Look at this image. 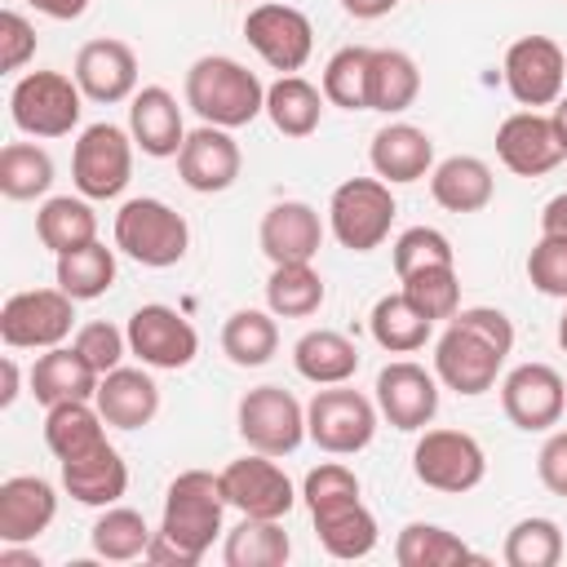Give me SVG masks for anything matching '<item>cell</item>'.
Masks as SVG:
<instances>
[{
  "instance_id": "6da1fadb",
  "label": "cell",
  "mask_w": 567,
  "mask_h": 567,
  "mask_svg": "<svg viewBox=\"0 0 567 567\" xmlns=\"http://www.w3.org/2000/svg\"><path fill=\"white\" fill-rule=\"evenodd\" d=\"M509 350H514V323L505 319V310L465 306L434 341V377L465 399L487 394Z\"/></svg>"
},
{
  "instance_id": "7a4b0ae2",
  "label": "cell",
  "mask_w": 567,
  "mask_h": 567,
  "mask_svg": "<svg viewBox=\"0 0 567 567\" xmlns=\"http://www.w3.org/2000/svg\"><path fill=\"white\" fill-rule=\"evenodd\" d=\"M221 514H226L221 478L208 470H182L164 492V518L159 532L151 536L146 558L164 567H195L208 554L213 536L221 532Z\"/></svg>"
},
{
  "instance_id": "3957f363",
  "label": "cell",
  "mask_w": 567,
  "mask_h": 567,
  "mask_svg": "<svg viewBox=\"0 0 567 567\" xmlns=\"http://www.w3.org/2000/svg\"><path fill=\"white\" fill-rule=\"evenodd\" d=\"M186 106L217 128H244L266 111V84L235 58L208 53L186 71Z\"/></svg>"
},
{
  "instance_id": "277c9868",
  "label": "cell",
  "mask_w": 567,
  "mask_h": 567,
  "mask_svg": "<svg viewBox=\"0 0 567 567\" xmlns=\"http://www.w3.org/2000/svg\"><path fill=\"white\" fill-rule=\"evenodd\" d=\"M115 248L124 257H133L137 266L164 270L186 257L190 226L173 204H164L155 195H137V199L120 204V213H115Z\"/></svg>"
},
{
  "instance_id": "5b68a950",
  "label": "cell",
  "mask_w": 567,
  "mask_h": 567,
  "mask_svg": "<svg viewBox=\"0 0 567 567\" xmlns=\"http://www.w3.org/2000/svg\"><path fill=\"white\" fill-rule=\"evenodd\" d=\"M394 213H399V204L390 195V182H381V177H350L328 199V226H332L337 244L350 252L381 248L394 226Z\"/></svg>"
},
{
  "instance_id": "8992f818",
  "label": "cell",
  "mask_w": 567,
  "mask_h": 567,
  "mask_svg": "<svg viewBox=\"0 0 567 567\" xmlns=\"http://www.w3.org/2000/svg\"><path fill=\"white\" fill-rule=\"evenodd\" d=\"M84 93L75 75L62 71H27L9 93V115L27 137H66L80 124Z\"/></svg>"
},
{
  "instance_id": "52a82bcc",
  "label": "cell",
  "mask_w": 567,
  "mask_h": 567,
  "mask_svg": "<svg viewBox=\"0 0 567 567\" xmlns=\"http://www.w3.org/2000/svg\"><path fill=\"white\" fill-rule=\"evenodd\" d=\"M75 297L62 288H27L0 306V341L9 350H53L71 337Z\"/></svg>"
},
{
  "instance_id": "ba28073f",
  "label": "cell",
  "mask_w": 567,
  "mask_h": 567,
  "mask_svg": "<svg viewBox=\"0 0 567 567\" xmlns=\"http://www.w3.org/2000/svg\"><path fill=\"white\" fill-rule=\"evenodd\" d=\"M377 403L359 390L346 385H328L306 403V434L315 439V447L332 452V456H354L372 443L377 434Z\"/></svg>"
},
{
  "instance_id": "9c48e42d",
  "label": "cell",
  "mask_w": 567,
  "mask_h": 567,
  "mask_svg": "<svg viewBox=\"0 0 567 567\" xmlns=\"http://www.w3.org/2000/svg\"><path fill=\"white\" fill-rule=\"evenodd\" d=\"M133 133L120 124H89L71 151V182L84 199H115L133 177Z\"/></svg>"
},
{
  "instance_id": "30bf717a",
  "label": "cell",
  "mask_w": 567,
  "mask_h": 567,
  "mask_svg": "<svg viewBox=\"0 0 567 567\" xmlns=\"http://www.w3.org/2000/svg\"><path fill=\"white\" fill-rule=\"evenodd\" d=\"M412 474L434 492L461 496L483 483L487 456H483L478 439L465 430H425L412 447Z\"/></svg>"
},
{
  "instance_id": "8fae6325",
  "label": "cell",
  "mask_w": 567,
  "mask_h": 567,
  "mask_svg": "<svg viewBox=\"0 0 567 567\" xmlns=\"http://www.w3.org/2000/svg\"><path fill=\"white\" fill-rule=\"evenodd\" d=\"M244 40L279 75H297L310 62V53H315V27H310V18L301 9H292V4H279V0H261V4L248 9Z\"/></svg>"
},
{
  "instance_id": "7c38bea8",
  "label": "cell",
  "mask_w": 567,
  "mask_h": 567,
  "mask_svg": "<svg viewBox=\"0 0 567 567\" xmlns=\"http://www.w3.org/2000/svg\"><path fill=\"white\" fill-rule=\"evenodd\" d=\"M239 439L252 452L288 456L306 439V408L284 385H257L239 399Z\"/></svg>"
},
{
  "instance_id": "4fadbf2b",
  "label": "cell",
  "mask_w": 567,
  "mask_h": 567,
  "mask_svg": "<svg viewBox=\"0 0 567 567\" xmlns=\"http://www.w3.org/2000/svg\"><path fill=\"white\" fill-rule=\"evenodd\" d=\"M505 89L518 106H554L567 84V53L549 35H523L505 49Z\"/></svg>"
},
{
  "instance_id": "5bb4252c",
  "label": "cell",
  "mask_w": 567,
  "mask_h": 567,
  "mask_svg": "<svg viewBox=\"0 0 567 567\" xmlns=\"http://www.w3.org/2000/svg\"><path fill=\"white\" fill-rule=\"evenodd\" d=\"M128 354H137L146 368H164L177 372L199 354V332L190 328L186 315H177L173 306H137L128 315Z\"/></svg>"
},
{
  "instance_id": "9a60e30c",
  "label": "cell",
  "mask_w": 567,
  "mask_h": 567,
  "mask_svg": "<svg viewBox=\"0 0 567 567\" xmlns=\"http://www.w3.org/2000/svg\"><path fill=\"white\" fill-rule=\"evenodd\" d=\"M217 478H221L226 505H235L244 518H284L297 505L292 478L266 452H252V456L230 461Z\"/></svg>"
},
{
  "instance_id": "2e32d148",
  "label": "cell",
  "mask_w": 567,
  "mask_h": 567,
  "mask_svg": "<svg viewBox=\"0 0 567 567\" xmlns=\"http://www.w3.org/2000/svg\"><path fill=\"white\" fill-rule=\"evenodd\" d=\"M501 408L505 416L527 430V434H540L549 425L563 421V408H567V381L558 377V368L549 363H518L505 381H501Z\"/></svg>"
},
{
  "instance_id": "e0dca14e",
  "label": "cell",
  "mask_w": 567,
  "mask_h": 567,
  "mask_svg": "<svg viewBox=\"0 0 567 567\" xmlns=\"http://www.w3.org/2000/svg\"><path fill=\"white\" fill-rule=\"evenodd\" d=\"M377 408L403 434L425 430L439 412V377L412 359H394L377 372Z\"/></svg>"
},
{
  "instance_id": "ac0fdd59",
  "label": "cell",
  "mask_w": 567,
  "mask_h": 567,
  "mask_svg": "<svg viewBox=\"0 0 567 567\" xmlns=\"http://www.w3.org/2000/svg\"><path fill=\"white\" fill-rule=\"evenodd\" d=\"M239 168H244L239 142L230 137V128H217V124H199L195 133H186L177 151V177L199 195L230 190Z\"/></svg>"
},
{
  "instance_id": "d6986e66",
  "label": "cell",
  "mask_w": 567,
  "mask_h": 567,
  "mask_svg": "<svg viewBox=\"0 0 567 567\" xmlns=\"http://www.w3.org/2000/svg\"><path fill=\"white\" fill-rule=\"evenodd\" d=\"M496 155L518 177H545L549 168H558L567 159L563 146H558V133H554V120L540 115V111L505 115L501 128H496Z\"/></svg>"
},
{
  "instance_id": "ffe728a7",
  "label": "cell",
  "mask_w": 567,
  "mask_h": 567,
  "mask_svg": "<svg viewBox=\"0 0 567 567\" xmlns=\"http://www.w3.org/2000/svg\"><path fill=\"white\" fill-rule=\"evenodd\" d=\"M71 75H75V84H80V93L89 102H106L111 106V102H124V97L137 93V53L124 40L102 35V40L80 44Z\"/></svg>"
},
{
  "instance_id": "44dd1931",
  "label": "cell",
  "mask_w": 567,
  "mask_h": 567,
  "mask_svg": "<svg viewBox=\"0 0 567 567\" xmlns=\"http://www.w3.org/2000/svg\"><path fill=\"white\" fill-rule=\"evenodd\" d=\"M58 514V492L40 474H13L0 483V545L35 540Z\"/></svg>"
},
{
  "instance_id": "7402d4cb",
  "label": "cell",
  "mask_w": 567,
  "mask_h": 567,
  "mask_svg": "<svg viewBox=\"0 0 567 567\" xmlns=\"http://www.w3.org/2000/svg\"><path fill=\"white\" fill-rule=\"evenodd\" d=\"M261 252L270 257V266H284V261H315L319 244H323V221L310 204L301 199H284V204H270L266 217H261Z\"/></svg>"
},
{
  "instance_id": "603a6c76",
  "label": "cell",
  "mask_w": 567,
  "mask_h": 567,
  "mask_svg": "<svg viewBox=\"0 0 567 567\" xmlns=\"http://www.w3.org/2000/svg\"><path fill=\"white\" fill-rule=\"evenodd\" d=\"M128 133L142 146V155L151 159H168L182 151L186 142V124H182V106L164 84H146L133 93L128 102Z\"/></svg>"
},
{
  "instance_id": "cb8c5ba5",
  "label": "cell",
  "mask_w": 567,
  "mask_h": 567,
  "mask_svg": "<svg viewBox=\"0 0 567 567\" xmlns=\"http://www.w3.org/2000/svg\"><path fill=\"white\" fill-rule=\"evenodd\" d=\"M97 412L106 425L115 430H142L155 421L159 412V385L142 372V368H111L102 381H97V394H93Z\"/></svg>"
},
{
  "instance_id": "d4e9b609",
  "label": "cell",
  "mask_w": 567,
  "mask_h": 567,
  "mask_svg": "<svg viewBox=\"0 0 567 567\" xmlns=\"http://www.w3.org/2000/svg\"><path fill=\"white\" fill-rule=\"evenodd\" d=\"M368 159H372L381 182H421L434 168V142H430L425 128H416L408 120H394V124L372 133Z\"/></svg>"
},
{
  "instance_id": "484cf974",
  "label": "cell",
  "mask_w": 567,
  "mask_h": 567,
  "mask_svg": "<svg viewBox=\"0 0 567 567\" xmlns=\"http://www.w3.org/2000/svg\"><path fill=\"white\" fill-rule=\"evenodd\" d=\"M62 465V487L80 501V505H93V509H106L115 505L124 492H128V465L124 456L102 443L84 456H71V461H58Z\"/></svg>"
},
{
  "instance_id": "4316f807",
  "label": "cell",
  "mask_w": 567,
  "mask_h": 567,
  "mask_svg": "<svg viewBox=\"0 0 567 567\" xmlns=\"http://www.w3.org/2000/svg\"><path fill=\"white\" fill-rule=\"evenodd\" d=\"M97 381H102V372L75 346H53L31 363V394L44 408L66 403V399H93Z\"/></svg>"
},
{
  "instance_id": "83f0119b",
  "label": "cell",
  "mask_w": 567,
  "mask_h": 567,
  "mask_svg": "<svg viewBox=\"0 0 567 567\" xmlns=\"http://www.w3.org/2000/svg\"><path fill=\"white\" fill-rule=\"evenodd\" d=\"M292 368L310 385H346L359 372V346L337 328H310L292 346Z\"/></svg>"
},
{
  "instance_id": "f1b7e54d",
  "label": "cell",
  "mask_w": 567,
  "mask_h": 567,
  "mask_svg": "<svg viewBox=\"0 0 567 567\" xmlns=\"http://www.w3.org/2000/svg\"><path fill=\"white\" fill-rule=\"evenodd\" d=\"M492 168L478 155H447L443 164L430 168V195L447 213H478L492 204Z\"/></svg>"
},
{
  "instance_id": "f546056e",
  "label": "cell",
  "mask_w": 567,
  "mask_h": 567,
  "mask_svg": "<svg viewBox=\"0 0 567 567\" xmlns=\"http://www.w3.org/2000/svg\"><path fill=\"white\" fill-rule=\"evenodd\" d=\"M102 425L106 421H102L93 399H66V403H53L44 412V443L58 461H71V456H84V452L106 443Z\"/></svg>"
},
{
  "instance_id": "4dcf8cb0",
  "label": "cell",
  "mask_w": 567,
  "mask_h": 567,
  "mask_svg": "<svg viewBox=\"0 0 567 567\" xmlns=\"http://www.w3.org/2000/svg\"><path fill=\"white\" fill-rule=\"evenodd\" d=\"M421 93V71L403 49H372L368 58V111L399 115L416 102Z\"/></svg>"
},
{
  "instance_id": "1f68e13d",
  "label": "cell",
  "mask_w": 567,
  "mask_h": 567,
  "mask_svg": "<svg viewBox=\"0 0 567 567\" xmlns=\"http://www.w3.org/2000/svg\"><path fill=\"white\" fill-rule=\"evenodd\" d=\"M323 89H315L310 80L301 75H279L270 89H266V115L270 124L284 133V137H310L319 128V115H323Z\"/></svg>"
},
{
  "instance_id": "d6a6232c",
  "label": "cell",
  "mask_w": 567,
  "mask_h": 567,
  "mask_svg": "<svg viewBox=\"0 0 567 567\" xmlns=\"http://www.w3.org/2000/svg\"><path fill=\"white\" fill-rule=\"evenodd\" d=\"M35 235L49 252H71L80 244H93L97 239V213L89 208V199H75V195H53L40 204L35 213Z\"/></svg>"
},
{
  "instance_id": "836d02e7",
  "label": "cell",
  "mask_w": 567,
  "mask_h": 567,
  "mask_svg": "<svg viewBox=\"0 0 567 567\" xmlns=\"http://www.w3.org/2000/svg\"><path fill=\"white\" fill-rule=\"evenodd\" d=\"M368 328H372V341H377L381 350H390V354H412V350H421V346L430 341L434 319H425L403 292H385V297L372 306Z\"/></svg>"
},
{
  "instance_id": "e575fe53",
  "label": "cell",
  "mask_w": 567,
  "mask_h": 567,
  "mask_svg": "<svg viewBox=\"0 0 567 567\" xmlns=\"http://www.w3.org/2000/svg\"><path fill=\"white\" fill-rule=\"evenodd\" d=\"M266 306L275 319H310L323 306V279L310 261H284L266 279Z\"/></svg>"
},
{
  "instance_id": "d590c367",
  "label": "cell",
  "mask_w": 567,
  "mask_h": 567,
  "mask_svg": "<svg viewBox=\"0 0 567 567\" xmlns=\"http://www.w3.org/2000/svg\"><path fill=\"white\" fill-rule=\"evenodd\" d=\"M315 536L332 558H368L377 549V518L363 501L315 514Z\"/></svg>"
},
{
  "instance_id": "8d00e7d4",
  "label": "cell",
  "mask_w": 567,
  "mask_h": 567,
  "mask_svg": "<svg viewBox=\"0 0 567 567\" xmlns=\"http://www.w3.org/2000/svg\"><path fill=\"white\" fill-rule=\"evenodd\" d=\"M288 554H292V540L279 527V518H244L221 545L226 567H284Z\"/></svg>"
},
{
  "instance_id": "74e56055",
  "label": "cell",
  "mask_w": 567,
  "mask_h": 567,
  "mask_svg": "<svg viewBox=\"0 0 567 567\" xmlns=\"http://www.w3.org/2000/svg\"><path fill=\"white\" fill-rule=\"evenodd\" d=\"M221 350L235 368H261L279 350V323L266 310H235L221 323Z\"/></svg>"
},
{
  "instance_id": "f35d334b",
  "label": "cell",
  "mask_w": 567,
  "mask_h": 567,
  "mask_svg": "<svg viewBox=\"0 0 567 567\" xmlns=\"http://www.w3.org/2000/svg\"><path fill=\"white\" fill-rule=\"evenodd\" d=\"M478 558L456 532L439 527V523H408L394 540V563L399 567H452V563H470Z\"/></svg>"
},
{
  "instance_id": "ab89813d",
  "label": "cell",
  "mask_w": 567,
  "mask_h": 567,
  "mask_svg": "<svg viewBox=\"0 0 567 567\" xmlns=\"http://www.w3.org/2000/svg\"><path fill=\"white\" fill-rule=\"evenodd\" d=\"M151 536H155V532L146 527V518H142L137 509H128V505H106V509H102V518H97V523H93V532H89L93 554H97V558H106V563L146 558Z\"/></svg>"
},
{
  "instance_id": "60d3db41",
  "label": "cell",
  "mask_w": 567,
  "mask_h": 567,
  "mask_svg": "<svg viewBox=\"0 0 567 567\" xmlns=\"http://www.w3.org/2000/svg\"><path fill=\"white\" fill-rule=\"evenodd\" d=\"M115 284V252L106 244H80L71 252H58V288L75 301H93Z\"/></svg>"
},
{
  "instance_id": "b9f144b4",
  "label": "cell",
  "mask_w": 567,
  "mask_h": 567,
  "mask_svg": "<svg viewBox=\"0 0 567 567\" xmlns=\"http://www.w3.org/2000/svg\"><path fill=\"white\" fill-rule=\"evenodd\" d=\"M53 186V159L35 142H9L0 151V195L4 199H35Z\"/></svg>"
},
{
  "instance_id": "7bdbcfd3",
  "label": "cell",
  "mask_w": 567,
  "mask_h": 567,
  "mask_svg": "<svg viewBox=\"0 0 567 567\" xmlns=\"http://www.w3.org/2000/svg\"><path fill=\"white\" fill-rule=\"evenodd\" d=\"M368 58L372 49L346 44L323 66V97L341 111H368Z\"/></svg>"
},
{
  "instance_id": "ee69618b",
  "label": "cell",
  "mask_w": 567,
  "mask_h": 567,
  "mask_svg": "<svg viewBox=\"0 0 567 567\" xmlns=\"http://www.w3.org/2000/svg\"><path fill=\"white\" fill-rule=\"evenodd\" d=\"M403 297L425 315V319H452L461 310V279H456V266H425V270H412L399 279Z\"/></svg>"
},
{
  "instance_id": "f6af8a7d",
  "label": "cell",
  "mask_w": 567,
  "mask_h": 567,
  "mask_svg": "<svg viewBox=\"0 0 567 567\" xmlns=\"http://www.w3.org/2000/svg\"><path fill=\"white\" fill-rule=\"evenodd\" d=\"M501 554L509 567H558L563 563V532L554 518H523L509 527Z\"/></svg>"
},
{
  "instance_id": "bcb514c9",
  "label": "cell",
  "mask_w": 567,
  "mask_h": 567,
  "mask_svg": "<svg viewBox=\"0 0 567 567\" xmlns=\"http://www.w3.org/2000/svg\"><path fill=\"white\" fill-rule=\"evenodd\" d=\"M425 266H456V252H452V239L434 226H408L399 239H394V275H412V270H425Z\"/></svg>"
},
{
  "instance_id": "7dc6e473",
  "label": "cell",
  "mask_w": 567,
  "mask_h": 567,
  "mask_svg": "<svg viewBox=\"0 0 567 567\" xmlns=\"http://www.w3.org/2000/svg\"><path fill=\"white\" fill-rule=\"evenodd\" d=\"M301 496H306V509H310V518H315V514H328V509H341V505L359 501V478H354V470H346L341 461H323V465H315V470L306 474Z\"/></svg>"
},
{
  "instance_id": "c3c4849f",
  "label": "cell",
  "mask_w": 567,
  "mask_h": 567,
  "mask_svg": "<svg viewBox=\"0 0 567 567\" xmlns=\"http://www.w3.org/2000/svg\"><path fill=\"white\" fill-rule=\"evenodd\" d=\"M527 279H532L536 292L567 301V235L540 230V239L527 252Z\"/></svg>"
},
{
  "instance_id": "681fc988",
  "label": "cell",
  "mask_w": 567,
  "mask_h": 567,
  "mask_svg": "<svg viewBox=\"0 0 567 567\" xmlns=\"http://www.w3.org/2000/svg\"><path fill=\"white\" fill-rule=\"evenodd\" d=\"M71 346L106 377L111 368H120V359H124V350H128V332H120V328L106 323V319H93V323H84V328L75 332Z\"/></svg>"
},
{
  "instance_id": "f907efd6",
  "label": "cell",
  "mask_w": 567,
  "mask_h": 567,
  "mask_svg": "<svg viewBox=\"0 0 567 567\" xmlns=\"http://www.w3.org/2000/svg\"><path fill=\"white\" fill-rule=\"evenodd\" d=\"M31 58H35V27L18 9H4L0 13V66L22 71Z\"/></svg>"
},
{
  "instance_id": "816d5d0a",
  "label": "cell",
  "mask_w": 567,
  "mask_h": 567,
  "mask_svg": "<svg viewBox=\"0 0 567 567\" xmlns=\"http://www.w3.org/2000/svg\"><path fill=\"white\" fill-rule=\"evenodd\" d=\"M536 474H540V483H545L554 496L567 501V430H554V434L545 439V447H540V456H536Z\"/></svg>"
},
{
  "instance_id": "f5cc1de1",
  "label": "cell",
  "mask_w": 567,
  "mask_h": 567,
  "mask_svg": "<svg viewBox=\"0 0 567 567\" xmlns=\"http://www.w3.org/2000/svg\"><path fill=\"white\" fill-rule=\"evenodd\" d=\"M35 13H44V18H53V22H75L84 9H89V0H27Z\"/></svg>"
},
{
  "instance_id": "db71d44e",
  "label": "cell",
  "mask_w": 567,
  "mask_h": 567,
  "mask_svg": "<svg viewBox=\"0 0 567 567\" xmlns=\"http://www.w3.org/2000/svg\"><path fill=\"white\" fill-rule=\"evenodd\" d=\"M540 230H549V235H567V190L554 195V199L540 208Z\"/></svg>"
},
{
  "instance_id": "11a10c76",
  "label": "cell",
  "mask_w": 567,
  "mask_h": 567,
  "mask_svg": "<svg viewBox=\"0 0 567 567\" xmlns=\"http://www.w3.org/2000/svg\"><path fill=\"white\" fill-rule=\"evenodd\" d=\"M394 4H399V0H341V9H346L350 18H363V22H372V18H385Z\"/></svg>"
},
{
  "instance_id": "9f6ffc18",
  "label": "cell",
  "mask_w": 567,
  "mask_h": 567,
  "mask_svg": "<svg viewBox=\"0 0 567 567\" xmlns=\"http://www.w3.org/2000/svg\"><path fill=\"white\" fill-rule=\"evenodd\" d=\"M13 399H18V363L4 359L0 363V408H13Z\"/></svg>"
},
{
  "instance_id": "6f0895ef",
  "label": "cell",
  "mask_w": 567,
  "mask_h": 567,
  "mask_svg": "<svg viewBox=\"0 0 567 567\" xmlns=\"http://www.w3.org/2000/svg\"><path fill=\"white\" fill-rule=\"evenodd\" d=\"M0 567H40V558L18 545H0Z\"/></svg>"
},
{
  "instance_id": "680465c9",
  "label": "cell",
  "mask_w": 567,
  "mask_h": 567,
  "mask_svg": "<svg viewBox=\"0 0 567 567\" xmlns=\"http://www.w3.org/2000/svg\"><path fill=\"white\" fill-rule=\"evenodd\" d=\"M554 133H558V146H563V155H567V97H558L554 102Z\"/></svg>"
},
{
  "instance_id": "91938a15",
  "label": "cell",
  "mask_w": 567,
  "mask_h": 567,
  "mask_svg": "<svg viewBox=\"0 0 567 567\" xmlns=\"http://www.w3.org/2000/svg\"><path fill=\"white\" fill-rule=\"evenodd\" d=\"M558 346H563V354H567V306H563V319H558Z\"/></svg>"
}]
</instances>
